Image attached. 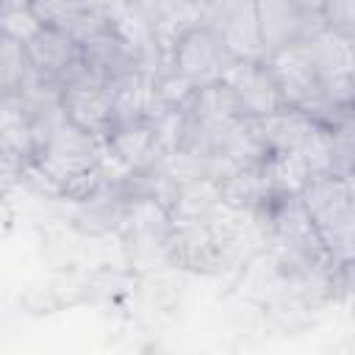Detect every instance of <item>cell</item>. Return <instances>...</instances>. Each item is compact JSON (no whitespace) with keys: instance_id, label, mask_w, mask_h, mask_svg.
<instances>
[{"instance_id":"8fae6325","label":"cell","mask_w":355,"mask_h":355,"mask_svg":"<svg viewBox=\"0 0 355 355\" xmlns=\"http://www.w3.org/2000/svg\"><path fill=\"white\" fill-rule=\"evenodd\" d=\"M319 19L330 31L355 36V0H322Z\"/></svg>"},{"instance_id":"52a82bcc","label":"cell","mask_w":355,"mask_h":355,"mask_svg":"<svg viewBox=\"0 0 355 355\" xmlns=\"http://www.w3.org/2000/svg\"><path fill=\"white\" fill-rule=\"evenodd\" d=\"M252 6H255V25L263 55L291 42H300L316 28H322V19L305 14L294 0H252Z\"/></svg>"},{"instance_id":"7a4b0ae2","label":"cell","mask_w":355,"mask_h":355,"mask_svg":"<svg viewBox=\"0 0 355 355\" xmlns=\"http://www.w3.org/2000/svg\"><path fill=\"white\" fill-rule=\"evenodd\" d=\"M233 58L236 55L230 53L225 39L211 25L197 22L175 39L166 55V67L186 78L191 86H205L219 80V75L233 64Z\"/></svg>"},{"instance_id":"9c48e42d","label":"cell","mask_w":355,"mask_h":355,"mask_svg":"<svg viewBox=\"0 0 355 355\" xmlns=\"http://www.w3.org/2000/svg\"><path fill=\"white\" fill-rule=\"evenodd\" d=\"M89 0H28V11L39 28H58L78 39L83 22L92 14Z\"/></svg>"},{"instance_id":"ba28073f","label":"cell","mask_w":355,"mask_h":355,"mask_svg":"<svg viewBox=\"0 0 355 355\" xmlns=\"http://www.w3.org/2000/svg\"><path fill=\"white\" fill-rule=\"evenodd\" d=\"M316 125L319 122L313 116L291 105H283L258 119V130L269 153H297Z\"/></svg>"},{"instance_id":"5bb4252c","label":"cell","mask_w":355,"mask_h":355,"mask_svg":"<svg viewBox=\"0 0 355 355\" xmlns=\"http://www.w3.org/2000/svg\"><path fill=\"white\" fill-rule=\"evenodd\" d=\"M180 3H183V6H189V8H194V11H200V14H202V11H205V8H208V6H211V3H214V0H180Z\"/></svg>"},{"instance_id":"4fadbf2b","label":"cell","mask_w":355,"mask_h":355,"mask_svg":"<svg viewBox=\"0 0 355 355\" xmlns=\"http://www.w3.org/2000/svg\"><path fill=\"white\" fill-rule=\"evenodd\" d=\"M305 14H313V17H319V8H322V0H294Z\"/></svg>"},{"instance_id":"277c9868","label":"cell","mask_w":355,"mask_h":355,"mask_svg":"<svg viewBox=\"0 0 355 355\" xmlns=\"http://www.w3.org/2000/svg\"><path fill=\"white\" fill-rule=\"evenodd\" d=\"M219 86L244 119H261L286 105L263 58H233L219 75Z\"/></svg>"},{"instance_id":"30bf717a","label":"cell","mask_w":355,"mask_h":355,"mask_svg":"<svg viewBox=\"0 0 355 355\" xmlns=\"http://www.w3.org/2000/svg\"><path fill=\"white\" fill-rule=\"evenodd\" d=\"M28 75H31V67H28L22 42L0 36V100L19 94Z\"/></svg>"},{"instance_id":"6da1fadb","label":"cell","mask_w":355,"mask_h":355,"mask_svg":"<svg viewBox=\"0 0 355 355\" xmlns=\"http://www.w3.org/2000/svg\"><path fill=\"white\" fill-rule=\"evenodd\" d=\"M322 247L338 266L352 263L355 244V211H352V178L313 175L297 191Z\"/></svg>"},{"instance_id":"8992f818","label":"cell","mask_w":355,"mask_h":355,"mask_svg":"<svg viewBox=\"0 0 355 355\" xmlns=\"http://www.w3.org/2000/svg\"><path fill=\"white\" fill-rule=\"evenodd\" d=\"M200 22L211 25L236 58H263L252 0H214L200 14Z\"/></svg>"},{"instance_id":"7c38bea8","label":"cell","mask_w":355,"mask_h":355,"mask_svg":"<svg viewBox=\"0 0 355 355\" xmlns=\"http://www.w3.org/2000/svg\"><path fill=\"white\" fill-rule=\"evenodd\" d=\"M122 3H125L128 8H133L139 17H144L147 22H153V19H155V14L164 8V3H166V0H122Z\"/></svg>"},{"instance_id":"9a60e30c","label":"cell","mask_w":355,"mask_h":355,"mask_svg":"<svg viewBox=\"0 0 355 355\" xmlns=\"http://www.w3.org/2000/svg\"><path fill=\"white\" fill-rule=\"evenodd\" d=\"M0 8H28V0H0Z\"/></svg>"},{"instance_id":"3957f363","label":"cell","mask_w":355,"mask_h":355,"mask_svg":"<svg viewBox=\"0 0 355 355\" xmlns=\"http://www.w3.org/2000/svg\"><path fill=\"white\" fill-rule=\"evenodd\" d=\"M58 105L67 122H72L78 130L94 136L97 141H105V136L114 128V103L108 94V86L92 75L83 64L80 69L61 86Z\"/></svg>"},{"instance_id":"5b68a950","label":"cell","mask_w":355,"mask_h":355,"mask_svg":"<svg viewBox=\"0 0 355 355\" xmlns=\"http://www.w3.org/2000/svg\"><path fill=\"white\" fill-rule=\"evenodd\" d=\"M25 58L33 75L55 83L58 89L80 69V42L58 28H39L25 44Z\"/></svg>"}]
</instances>
